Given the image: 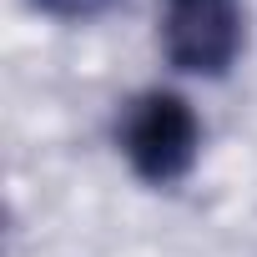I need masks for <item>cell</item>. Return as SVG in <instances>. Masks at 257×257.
I'll return each instance as SVG.
<instances>
[{
	"mask_svg": "<svg viewBox=\"0 0 257 257\" xmlns=\"http://www.w3.org/2000/svg\"><path fill=\"white\" fill-rule=\"evenodd\" d=\"M121 152L132 172L152 187H172L192 172L202 152V121L187 96L177 91H147L121 116Z\"/></svg>",
	"mask_w": 257,
	"mask_h": 257,
	"instance_id": "cell-1",
	"label": "cell"
},
{
	"mask_svg": "<svg viewBox=\"0 0 257 257\" xmlns=\"http://www.w3.org/2000/svg\"><path fill=\"white\" fill-rule=\"evenodd\" d=\"M162 51L177 71L222 76L242 51V6L237 0H167Z\"/></svg>",
	"mask_w": 257,
	"mask_h": 257,
	"instance_id": "cell-2",
	"label": "cell"
},
{
	"mask_svg": "<svg viewBox=\"0 0 257 257\" xmlns=\"http://www.w3.org/2000/svg\"><path fill=\"white\" fill-rule=\"evenodd\" d=\"M36 6L46 16H56V21H91V16H101L111 6V0H36Z\"/></svg>",
	"mask_w": 257,
	"mask_h": 257,
	"instance_id": "cell-3",
	"label": "cell"
}]
</instances>
